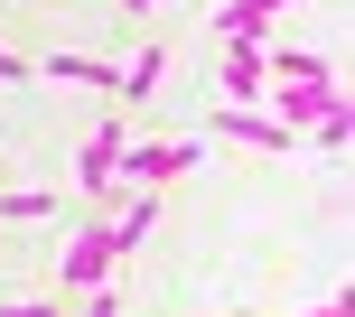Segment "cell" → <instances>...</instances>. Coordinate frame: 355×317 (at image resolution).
<instances>
[{"instance_id":"cell-18","label":"cell","mask_w":355,"mask_h":317,"mask_svg":"<svg viewBox=\"0 0 355 317\" xmlns=\"http://www.w3.org/2000/svg\"><path fill=\"white\" fill-rule=\"evenodd\" d=\"M225 317H252V308H225Z\"/></svg>"},{"instance_id":"cell-1","label":"cell","mask_w":355,"mask_h":317,"mask_svg":"<svg viewBox=\"0 0 355 317\" xmlns=\"http://www.w3.org/2000/svg\"><path fill=\"white\" fill-rule=\"evenodd\" d=\"M196 158H206V141H122L112 187H168V177H187Z\"/></svg>"},{"instance_id":"cell-11","label":"cell","mask_w":355,"mask_h":317,"mask_svg":"<svg viewBox=\"0 0 355 317\" xmlns=\"http://www.w3.org/2000/svg\"><path fill=\"white\" fill-rule=\"evenodd\" d=\"M168 84V47H159V37H150V47L141 56H131V66H122V84H112V93H141V103H150V93H159Z\"/></svg>"},{"instance_id":"cell-8","label":"cell","mask_w":355,"mask_h":317,"mask_svg":"<svg viewBox=\"0 0 355 317\" xmlns=\"http://www.w3.org/2000/svg\"><path fill=\"white\" fill-rule=\"evenodd\" d=\"M290 0H225V19H215V37H271V19H281Z\"/></svg>"},{"instance_id":"cell-9","label":"cell","mask_w":355,"mask_h":317,"mask_svg":"<svg viewBox=\"0 0 355 317\" xmlns=\"http://www.w3.org/2000/svg\"><path fill=\"white\" fill-rule=\"evenodd\" d=\"M262 75H271V84H318V75H337V66L309 56V47H262Z\"/></svg>"},{"instance_id":"cell-15","label":"cell","mask_w":355,"mask_h":317,"mask_svg":"<svg viewBox=\"0 0 355 317\" xmlns=\"http://www.w3.org/2000/svg\"><path fill=\"white\" fill-rule=\"evenodd\" d=\"M0 317H66V299H0Z\"/></svg>"},{"instance_id":"cell-12","label":"cell","mask_w":355,"mask_h":317,"mask_svg":"<svg viewBox=\"0 0 355 317\" xmlns=\"http://www.w3.org/2000/svg\"><path fill=\"white\" fill-rule=\"evenodd\" d=\"M37 215H56L47 187H0V224H37Z\"/></svg>"},{"instance_id":"cell-7","label":"cell","mask_w":355,"mask_h":317,"mask_svg":"<svg viewBox=\"0 0 355 317\" xmlns=\"http://www.w3.org/2000/svg\"><path fill=\"white\" fill-rule=\"evenodd\" d=\"M37 75H56V84H85V93H112V84H122V66H103V56H85V47H56Z\"/></svg>"},{"instance_id":"cell-4","label":"cell","mask_w":355,"mask_h":317,"mask_svg":"<svg viewBox=\"0 0 355 317\" xmlns=\"http://www.w3.org/2000/svg\"><path fill=\"white\" fill-rule=\"evenodd\" d=\"M215 131H225L234 150H300V131H290V122H271L262 103H215Z\"/></svg>"},{"instance_id":"cell-6","label":"cell","mask_w":355,"mask_h":317,"mask_svg":"<svg viewBox=\"0 0 355 317\" xmlns=\"http://www.w3.org/2000/svg\"><path fill=\"white\" fill-rule=\"evenodd\" d=\"M112 158H122V131H94V141H75V196H112Z\"/></svg>"},{"instance_id":"cell-10","label":"cell","mask_w":355,"mask_h":317,"mask_svg":"<svg viewBox=\"0 0 355 317\" xmlns=\"http://www.w3.org/2000/svg\"><path fill=\"white\" fill-rule=\"evenodd\" d=\"M346 141H355V112H346V93H337V103H318V122H309V150H318V158H346Z\"/></svg>"},{"instance_id":"cell-3","label":"cell","mask_w":355,"mask_h":317,"mask_svg":"<svg viewBox=\"0 0 355 317\" xmlns=\"http://www.w3.org/2000/svg\"><path fill=\"white\" fill-rule=\"evenodd\" d=\"M112 271H122V262H112V224H103V215H85L75 243H66V299H75V289H103Z\"/></svg>"},{"instance_id":"cell-14","label":"cell","mask_w":355,"mask_h":317,"mask_svg":"<svg viewBox=\"0 0 355 317\" xmlns=\"http://www.w3.org/2000/svg\"><path fill=\"white\" fill-rule=\"evenodd\" d=\"M300 317H355V289H327V299H309Z\"/></svg>"},{"instance_id":"cell-13","label":"cell","mask_w":355,"mask_h":317,"mask_svg":"<svg viewBox=\"0 0 355 317\" xmlns=\"http://www.w3.org/2000/svg\"><path fill=\"white\" fill-rule=\"evenodd\" d=\"M66 317H122V289H112V280H103V289H75Z\"/></svg>"},{"instance_id":"cell-16","label":"cell","mask_w":355,"mask_h":317,"mask_svg":"<svg viewBox=\"0 0 355 317\" xmlns=\"http://www.w3.org/2000/svg\"><path fill=\"white\" fill-rule=\"evenodd\" d=\"M28 75H37L28 56H19V47H0V84H28Z\"/></svg>"},{"instance_id":"cell-5","label":"cell","mask_w":355,"mask_h":317,"mask_svg":"<svg viewBox=\"0 0 355 317\" xmlns=\"http://www.w3.org/2000/svg\"><path fill=\"white\" fill-rule=\"evenodd\" d=\"M337 75H318V84H262V112H271V122H290V131H309V122H318V103H337Z\"/></svg>"},{"instance_id":"cell-2","label":"cell","mask_w":355,"mask_h":317,"mask_svg":"<svg viewBox=\"0 0 355 317\" xmlns=\"http://www.w3.org/2000/svg\"><path fill=\"white\" fill-rule=\"evenodd\" d=\"M262 47L271 37H215V103H262Z\"/></svg>"},{"instance_id":"cell-17","label":"cell","mask_w":355,"mask_h":317,"mask_svg":"<svg viewBox=\"0 0 355 317\" xmlns=\"http://www.w3.org/2000/svg\"><path fill=\"white\" fill-rule=\"evenodd\" d=\"M131 10H159V0H131Z\"/></svg>"}]
</instances>
